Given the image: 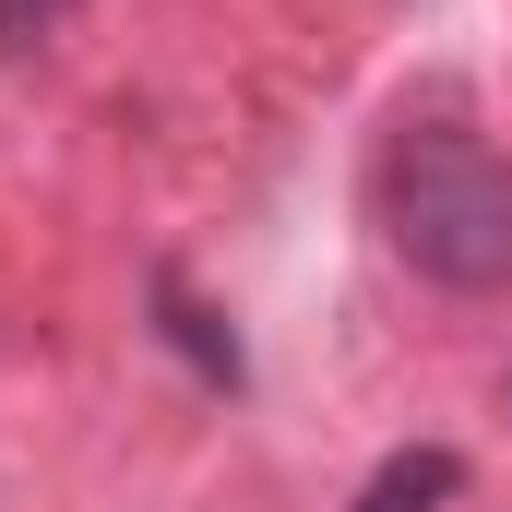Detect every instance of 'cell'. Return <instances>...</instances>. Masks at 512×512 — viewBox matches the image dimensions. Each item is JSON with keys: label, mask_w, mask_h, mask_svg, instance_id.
I'll use <instances>...</instances> for the list:
<instances>
[{"label": "cell", "mask_w": 512, "mask_h": 512, "mask_svg": "<svg viewBox=\"0 0 512 512\" xmlns=\"http://www.w3.org/2000/svg\"><path fill=\"white\" fill-rule=\"evenodd\" d=\"M72 12H84V0H0V48L24 60V48H48V36H60Z\"/></svg>", "instance_id": "cell-4"}, {"label": "cell", "mask_w": 512, "mask_h": 512, "mask_svg": "<svg viewBox=\"0 0 512 512\" xmlns=\"http://www.w3.org/2000/svg\"><path fill=\"white\" fill-rule=\"evenodd\" d=\"M453 501H465V453L453 441H405V453L370 465V489H358V512H453Z\"/></svg>", "instance_id": "cell-2"}, {"label": "cell", "mask_w": 512, "mask_h": 512, "mask_svg": "<svg viewBox=\"0 0 512 512\" xmlns=\"http://www.w3.org/2000/svg\"><path fill=\"white\" fill-rule=\"evenodd\" d=\"M370 203H382V239L429 286H453V298L512 286V167L465 120H405L370 167Z\"/></svg>", "instance_id": "cell-1"}, {"label": "cell", "mask_w": 512, "mask_h": 512, "mask_svg": "<svg viewBox=\"0 0 512 512\" xmlns=\"http://www.w3.org/2000/svg\"><path fill=\"white\" fill-rule=\"evenodd\" d=\"M155 322H167V346H179V358H191V370H203L215 393H239V382H251L239 334H227V322H215V310H203V298H191L179 274H155Z\"/></svg>", "instance_id": "cell-3"}]
</instances>
